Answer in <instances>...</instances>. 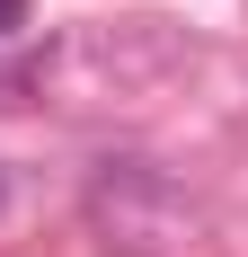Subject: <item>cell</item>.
<instances>
[{"instance_id": "obj_1", "label": "cell", "mask_w": 248, "mask_h": 257, "mask_svg": "<svg viewBox=\"0 0 248 257\" xmlns=\"http://www.w3.org/2000/svg\"><path fill=\"white\" fill-rule=\"evenodd\" d=\"M89 222H98L106 257H186V239H195L186 195L151 160H106L89 178Z\"/></svg>"}, {"instance_id": "obj_2", "label": "cell", "mask_w": 248, "mask_h": 257, "mask_svg": "<svg viewBox=\"0 0 248 257\" xmlns=\"http://www.w3.org/2000/svg\"><path fill=\"white\" fill-rule=\"evenodd\" d=\"M18 27H27V0H0V45H9Z\"/></svg>"}, {"instance_id": "obj_3", "label": "cell", "mask_w": 248, "mask_h": 257, "mask_svg": "<svg viewBox=\"0 0 248 257\" xmlns=\"http://www.w3.org/2000/svg\"><path fill=\"white\" fill-rule=\"evenodd\" d=\"M0 204H9V178H0Z\"/></svg>"}]
</instances>
